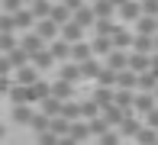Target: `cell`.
<instances>
[{
	"mask_svg": "<svg viewBox=\"0 0 158 145\" xmlns=\"http://www.w3.org/2000/svg\"><path fill=\"white\" fill-rule=\"evenodd\" d=\"M113 93H116V90H103V87H97V93H94V103L100 106V110H106V106H113Z\"/></svg>",
	"mask_w": 158,
	"mask_h": 145,
	"instance_id": "cell-37",
	"label": "cell"
},
{
	"mask_svg": "<svg viewBox=\"0 0 158 145\" xmlns=\"http://www.w3.org/2000/svg\"><path fill=\"white\" fill-rule=\"evenodd\" d=\"M129 71H132L135 77H139V74H145V71H148V58H145V55L129 52Z\"/></svg>",
	"mask_w": 158,
	"mask_h": 145,
	"instance_id": "cell-26",
	"label": "cell"
},
{
	"mask_svg": "<svg viewBox=\"0 0 158 145\" xmlns=\"http://www.w3.org/2000/svg\"><path fill=\"white\" fill-rule=\"evenodd\" d=\"M58 39L61 42H68V45H77V42H84V29L71 19L68 26H61V32H58Z\"/></svg>",
	"mask_w": 158,
	"mask_h": 145,
	"instance_id": "cell-5",
	"label": "cell"
},
{
	"mask_svg": "<svg viewBox=\"0 0 158 145\" xmlns=\"http://www.w3.org/2000/svg\"><path fill=\"white\" fill-rule=\"evenodd\" d=\"M155 145H158V142H155Z\"/></svg>",
	"mask_w": 158,
	"mask_h": 145,
	"instance_id": "cell-53",
	"label": "cell"
},
{
	"mask_svg": "<svg viewBox=\"0 0 158 145\" xmlns=\"http://www.w3.org/2000/svg\"><path fill=\"white\" fill-rule=\"evenodd\" d=\"M135 35L155 39V35H158V19H152V16H139V19H135Z\"/></svg>",
	"mask_w": 158,
	"mask_h": 145,
	"instance_id": "cell-10",
	"label": "cell"
},
{
	"mask_svg": "<svg viewBox=\"0 0 158 145\" xmlns=\"http://www.w3.org/2000/svg\"><path fill=\"white\" fill-rule=\"evenodd\" d=\"M35 35H39L42 42H48V45H52V42H58V32L61 29L52 23V19H39V23H35V29H32Z\"/></svg>",
	"mask_w": 158,
	"mask_h": 145,
	"instance_id": "cell-2",
	"label": "cell"
},
{
	"mask_svg": "<svg viewBox=\"0 0 158 145\" xmlns=\"http://www.w3.org/2000/svg\"><path fill=\"white\" fill-rule=\"evenodd\" d=\"M16 45H19V39H16V35H0V52H3V55H10Z\"/></svg>",
	"mask_w": 158,
	"mask_h": 145,
	"instance_id": "cell-41",
	"label": "cell"
},
{
	"mask_svg": "<svg viewBox=\"0 0 158 145\" xmlns=\"http://www.w3.org/2000/svg\"><path fill=\"white\" fill-rule=\"evenodd\" d=\"M74 97V84H64V81H52V100L58 103H68Z\"/></svg>",
	"mask_w": 158,
	"mask_h": 145,
	"instance_id": "cell-12",
	"label": "cell"
},
{
	"mask_svg": "<svg viewBox=\"0 0 158 145\" xmlns=\"http://www.w3.org/2000/svg\"><path fill=\"white\" fill-rule=\"evenodd\" d=\"M77 106H81V119H84V122H94L97 116H100V106L94 103V100H81Z\"/></svg>",
	"mask_w": 158,
	"mask_h": 145,
	"instance_id": "cell-27",
	"label": "cell"
},
{
	"mask_svg": "<svg viewBox=\"0 0 158 145\" xmlns=\"http://www.w3.org/2000/svg\"><path fill=\"white\" fill-rule=\"evenodd\" d=\"M132 52H135V55H145V58H152V55H155V39L135 35V39H132Z\"/></svg>",
	"mask_w": 158,
	"mask_h": 145,
	"instance_id": "cell-16",
	"label": "cell"
},
{
	"mask_svg": "<svg viewBox=\"0 0 158 145\" xmlns=\"http://www.w3.org/2000/svg\"><path fill=\"white\" fill-rule=\"evenodd\" d=\"M97 19H116V3H94Z\"/></svg>",
	"mask_w": 158,
	"mask_h": 145,
	"instance_id": "cell-35",
	"label": "cell"
},
{
	"mask_svg": "<svg viewBox=\"0 0 158 145\" xmlns=\"http://www.w3.org/2000/svg\"><path fill=\"white\" fill-rule=\"evenodd\" d=\"M13 74V64L6 61V55H0V77H10Z\"/></svg>",
	"mask_w": 158,
	"mask_h": 145,
	"instance_id": "cell-45",
	"label": "cell"
},
{
	"mask_svg": "<svg viewBox=\"0 0 158 145\" xmlns=\"http://www.w3.org/2000/svg\"><path fill=\"white\" fill-rule=\"evenodd\" d=\"M132 100H135L132 90H116L113 93V106H119L123 113H132Z\"/></svg>",
	"mask_w": 158,
	"mask_h": 145,
	"instance_id": "cell-19",
	"label": "cell"
},
{
	"mask_svg": "<svg viewBox=\"0 0 158 145\" xmlns=\"http://www.w3.org/2000/svg\"><path fill=\"white\" fill-rule=\"evenodd\" d=\"M148 71H152V74L158 77V55H152V58H148Z\"/></svg>",
	"mask_w": 158,
	"mask_h": 145,
	"instance_id": "cell-48",
	"label": "cell"
},
{
	"mask_svg": "<svg viewBox=\"0 0 158 145\" xmlns=\"http://www.w3.org/2000/svg\"><path fill=\"white\" fill-rule=\"evenodd\" d=\"M68 129H71V122L61 119V116H55V119L48 122V132H52L55 139H68Z\"/></svg>",
	"mask_w": 158,
	"mask_h": 145,
	"instance_id": "cell-25",
	"label": "cell"
},
{
	"mask_svg": "<svg viewBox=\"0 0 158 145\" xmlns=\"http://www.w3.org/2000/svg\"><path fill=\"white\" fill-rule=\"evenodd\" d=\"M97 87H103V90H116V74H113L110 68H100V74H97Z\"/></svg>",
	"mask_w": 158,
	"mask_h": 145,
	"instance_id": "cell-32",
	"label": "cell"
},
{
	"mask_svg": "<svg viewBox=\"0 0 158 145\" xmlns=\"http://www.w3.org/2000/svg\"><path fill=\"white\" fill-rule=\"evenodd\" d=\"M26 6H29V13L35 16V23L52 16V3H45V0H39V3H26Z\"/></svg>",
	"mask_w": 158,
	"mask_h": 145,
	"instance_id": "cell-29",
	"label": "cell"
},
{
	"mask_svg": "<svg viewBox=\"0 0 158 145\" xmlns=\"http://www.w3.org/2000/svg\"><path fill=\"white\" fill-rule=\"evenodd\" d=\"M77 68H81V81H84V77H94V81H97V74H100V58H90V61L77 64Z\"/></svg>",
	"mask_w": 158,
	"mask_h": 145,
	"instance_id": "cell-34",
	"label": "cell"
},
{
	"mask_svg": "<svg viewBox=\"0 0 158 145\" xmlns=\"http://www.w3.org/2000/svg\"><path fill=\"white\" fill-rule=\"evenodd\" d=\"M29 64H32L35 71H45V68H52V64H55V58H52V52H48V48H42L39 55L29 58Z\"/></svg>",
	"mask_w": 158,
	"mask_h": 145,
	"instance_id": "cell-22",
	"label": "cell"
},
{
	"mask_svg": "<svg viewBox=\"0 0 158 145\" xmlns=\"http://www.w3.org/2000/svg\"><path fill=\"white\" fill-rule=\"evenodd\" d=\"M142 16L158 19V0H145V3H142Z\"/></svg>",
	"mask_w": 158,
	"mask_h": 145,
	"instance_id": "cell-42",
	"label": "cell"
},
{
	"mask_svg": "<svg viewBox=\"0 0 158 145\" xmlns=\"http://www.w3.org/2000/svg\"><path fill=\"white\" fill-rule=\"evenodd\" d=\"M132 39H135V35L129 32V29H123V26H116V32L110 35V42H113L116 52H129V48H132Z\"/></svg>",
	"mask_w": 158,
	"mask_h": 145,
	"instance_id": "cell-4",
	"label": "cell"
},
{
	"mask_svg": "<svg viewBox=\"0 0 158 145\" xmlns=\"http://www.w3.org/2000/svg\"><path fill=\"white\" fill-rule=\"evenodd\" d=\"M155 87H158V77L152 74V71L139 74V84H135V90H139V93H155Z\"/></svg>",
	"mask_w": 158,
	"mask_h": 145,
	"instance_id": "cell-24",
	"label": "cell"
},
{
	"mask_svg": "<svg viewBox=\"0 0 158 145\" xmlns=\"http://www.w3.org/2000/svg\"><path fill=\"white\" fill-rule=\"evenodd\" d=\"M87 126H90V135H97V139H100V135H106V132H110V126L103 122V116H97V119H94V122H87Z\"/></svg>",
	"mask_w": 158,
	"mask_h": 145,
	"instance_id": "cell-40",
	"label": "cell"
},
{
	"mask_svg": "<svg viewBox=\"0 0 158 145\" xmlns=\"http://www.w3.org/2000/svg\"><path fill=\"white\" fill-rule=\"evenodd\" d=\"M13 26H16V32H19V29H23V32H29V29L35 26V16L29 13V6H23V10L13 16Z\"/></svg>",
	"mask_w": 158,
	"mask_h": 145,
	"instance_id": "cell-17",
	"label": "cell"
},
{
	"mask_svg": "<svg viewBox=\"0 0 158 145\" xmlns=\"http://www.w3.org/2000/svg\"><path fill=\"white\" fill-rule=\"evenodd\" d=\"M39 113H42V116H48V119H55V116H61V103L48 97V100H42V110H39Z\"/></svg>",
	"mask_w": 158,
	"mask_h": 145,
	"instance_id": "cell-36",
	"label": "cell"
},
{
	"mask_svg": "<svg viewBox=\"0 0 158 145\" xmlns=\"http://www.w3.org/2000/svg\"><path fill=\"white\" fill-rule=\"evenodd\" d=\"M3 139H6V126L0 122V142H3Z\"/></svg>",
	"mask_w": 158,
	"mask_h": 145,
	"instance_id": "cell-50",
	"label": "cell"
},
{
	"mask_svg": "<svg viewBox=\"0 0 158 145\" xmlns=\"http://www.w3.org/2000/svg\"><path fill=\"white\" fill-rule=\"evenodd\" d=\"M68 139H74L77 145H81V142H87V139H90V126H87L84 119L71 122V129H68Z\"/></svg>",
	"mask_w": 158,
	"mask_h": 145,
	"instance_id": "cell-15",
	"label": "cell"
},
{
	"mask_svg": "<svg viewBox=\"0 0 158 145\" xmlns=\"http://www.w3.org/2000/svg\"><path fill=\"white\" fill-rule=\"evenodd\" d=\"M100 145H119V132H116V129H110L106 135H100Z\"/></svg>",
	"mask_w": 158,
	"mask_h": 145,
	"instance_id": "cell-43",
	"label": "cell"
},
{
	"mask_svg": "<svg viewBox=\"0 0 158 145\" xmlns=\"http://www.w3.org/2000/svg\"><path fill=\"white\" fill-rule=\"evenodd\" d=\"M152 110H155V97H152V93H135V100H132V113L145 119Z\"/></svg>",
	"mask_w": 158,
	"mask_h": 145,
	"instance_id": "cell-3",
	"label": "cell"
},
{
	"mask_svg": "<svg viewBox=\"0 0 158 145\" xmlns=\"http://www.w3.org/2000/svg\"><path fill=\"white\" fill-rule=\"evenodd\" d=\"M61 119H68V122H77V119H81V106H77L74 100L61 103Z\"/></svg>",
	"mask_w": 158,
	"mask_h": 145,
	"instance_id": "cell-33",
	"label": "cell"
},
{
	"mask_svg": "<svg viewBox=\"0 0 158 145\" xmlns=\"http://www.w3.org/2000/svg\"><path fill=\"white\" fill-rule=\"evenodd\" d=\"M39 139V145H58V139H55L52 132H42V135H35Z\"/></svg>",
	"mask_w": 158,
	"mask_h": 145,
	"instance_id": "cell-46",
	"label": "cell"
},
{
	"mask_svg": "<svg viewBox=\"0 0 158 145\" xmlns=\"http://www.w3.org/2000/svg\"><path fill=\"white\" fill-rule=\"evenodd\" d=\"M155 55H158V35H155Z\"/></svg>",
	"mask_w": 158,
	"mask_h": 145,
	"instance_id": "cell-52",
	"label": "cell"
},
{
	"mask_svg": "<svg viewBox=\"0 0 158 145\" xmlns=\"http://www.w3.org/2000/svg\"><path fill=\"white\" fill-rule=\"evenodd\" d=\"M135 142H139V145H155V142H158V132H155V129H145V126H142V132L135 135Z\"/></svg>",
	"mask_w": 158,
	"mask_h": 145,
	"instance_id": "cell-39",
	"label": "cell"
},
{
	"mask_svg": "<svg viewBox=\"0 0 158 145\" xmlns=\"http://www.w3.org/2000/svg\"><path fill=\"white\" fill-rule=\"evenodd\" d=\"M48 19H52L58 29L68 26V23H71V10H68V3H52V16H48Z\"/></svg>",
	"mask_w": 158,
	"mask_h": 145,
	"instance_id": "cell-14",
	"label": "cell"
},
{
	"mask_svg": "<svg viewBox=\"0 0 158 145\" xmlns=\"http://www.w3.org/2000/svg\"><path fill=\"white\" fill-rule=\"evenodd\" d=\"M10 87H13L10 77H0V93H10Z\"/></svg>",
	"mask_w": 158,
	"mask_h": 145,
	"instance_id": "cell-47",
	"label": "cell"
},
{
	"mask_svg": "<svg viewBox=\"0 0 158 145\" xmlns=\"http://www.w3.org/2000/svg\"><path fill=\"white\" fill-rule=\"evenodd\" d=\"M19 48H23V52H26V55L32 58V55H39L42 48H48V45H45V42H42L39 35H35V32H26L23 39H19Z\"/></svg>",
	"mask_w": 158,
	"mask_h": 145,
	"instance_id": "cell-6",
	"label": "cell"
},
{
	"mask_svg": "<svg viewBox=\"0 0 158 145\" xmlns=\"http://www.w3.org/2000/svg\"><path fill=\"white\" fill-rule=\"evenodd\" d=\"M116 19H97V23H94V32H97V39H110V35L113 32H116Z\"/></svg>",
	"mask_w": 158,
	"mask_h": 145,
	"instance_id": "cell-21",
	"label": "cell"
},
{
	"mask_svg": "<svg viewBox=\"0 0 158 145\" xmlns=\"http://www.w3.org/2000/svg\"><path fill=\"white\" fill-rule=\"evenodd\" d=\"M48 52H52V58H55V61H61V64H68L71 61V45H68V42H52V45H48Z\"/></svg>",
	"mask_w": 158,
	"mask_h": 145,
	"instance_id": "cell-18",
	"label": "cell"
},
{
	"mask_svg": "<svg viewBox=\"0 0 158 145\" xmlns=\"http://www.w3.org/2000/svg\"><path fill=\"white\" fill-rule=\"evenodd\" d=\"M32 116H35L32 106H13V122H19V126H29Z\"/></svg>",
	"mask_w": 158,
	"mask_h": 145,
	"instance_id": "cell-31",
	"label": "cell"
},
{
	"mask_svg": "<svg viewBox=\"0 0 158 145\" xmlns=\"http://www.w3.org/2000/svg\"><path fill=\"white\" fill-rule=\"evenodd\" d=\"M145 129H155V132H158V106L145 116Z\"/></svg>",
	"mask_w": 158,
	"mask_h": 145,
	"instance_id": "cell-44",
	"label": "cell"
},
{
	"mask_svg": "<svg viewBox=\"0 0 158 145\" xmlns=\"http://www.w3.org/2000/svg\"><path fill=\"white\" fill-rule=\"evenodd\" d=\"M152 97H155V103H158V87H155V93H152Z\"/></svg>",
	"mask_w": 158,
	"mask_h": 145,
	"instance_id": "cell-51",
	"label": "cell"
},
{
	"mask_svg": "<svg viewBox=\"0 0 158 145\" xmlns=\"http://www.w3.org/2000/svg\"><path fill=\"white\" fill-rule=\"evenodd\" d=\"M116 132H119V135H132V139H135V135L142 132V122H139V116H135V113H126V119L119 122V129H116Z\"/></svg>",
	"mask_w": 158,
	"mask_h": 145,
	"instance_id": "cell-11",
	"label": "cell"
},
{
	"mask_svg": "<svg viewBox=\"0 0 158 145\" xmlns=\"http://www.w3.org/2000/svg\"><path fill=\"white\" fill-rule=\"evenodd\" d=\"M6 61L13 64V71H19V68H26V64H29V55H26L23 48L16 45V48H13V52H10V55H6Z\"/></svg>",
	"mask_w": 158,
	"mask_h": 145,
	"instance_id": "cell-30",
	"label": "cell"
},
{
	"mask_svg": "<svg viewBox=\"0 0 158 145\" xmlns=\"http://www.w3.org/2000/svg\"><path fill=\"white\" fill-rule=\"evenodd\" d=\"M35 81H39V71H35L32 64H26V68L13 71V84H19V87H32Z\"/></svg>",
	"mask_w": 158,
	"mask_h": 145,
	"instance_id": "cell-8",
	"label": "cell"
},
{
	"mask_svg": "<svg viewBox=\"0 0 158 145\" xmlns=\"http://www.w3.org/2000/svg\"><path fill=\"white\" fill-rule=\"evenodd\" d=\"M58 81H64V84H74V81H81V68H77V64H61L58 68Z\"/></svg>",
	"mask_w": 158,
	"mask_h": 145,
	"instance_id": "cell-20",
	"label": "cell"
},
{
	"mask_svg": "<svg viewBox=\"0 0 158 145\" xmlns=\"http://www.w3.org/2000/svg\"><path fill=\"white\" fill-rule=\"evenodd\" d=\"M58 145H77L74 139H58Z\"/></svg>",
	"mask_w": 158,
	"mask_h": 145,
	"instance_id": "cell-49",
	"label": "cell"
},
{
	"mask_svg": "<svg viewBox=\"0 0 158 145\" xmlns=\"http://www.w3.org/2000/svg\"><path fill=\"white\" fill-rule=\"evenodd\" d=\"M135 84H139V77L132 74V71H123V74H116V90H132L135 93Z\"/></svg>",
	"mask_w": 158,
	"mask_h": 145,
	"instance_id": "cell-23",
	"label": "cell"
},
{
	"mask_svg": "<svg viewBox=\"0 0 158 145\" xmlns=\"http://www.w3.org/2000/svg\"><path fill=\"white\" fill-rule=\"evenodd\" d=\"M116 16L123 23H135L142 16V3H116Z\"/></svg>",
	"mask_w": 158,
	"mask_h": 145,
	"instance_id": "cell-9",
	"label": "cell"
},
{
	"mask_svg": "<svg viewBox=\"0 0 158 145\" xmlns=\"http://www.w3.org/2000/svg\"><path fill=\"white\" fill-rule=\"evenodd\" d=\"M10 100H13V106H29L32 103V87H19V84H13L10 87Z\"/></svg>",
	"mask_w": 158,
	"mask_h": 145,
	"instance_id": "cell-7",
	"label": "cell"
},
{
	"mask_svg": "<svg viewBox=\"0 0 158 145\" xmlns=\"http://www.w3.org/2000/svg\"><path fill=\"white\" fill-rule=\"evenodd\" d=\"M48 122H52V119H48V116H42V113H35L29 126H32V132H35V135H42V132H48Z\"/></svg>",
	"mask_w": 158,
	"mask_h": 145,
	"instance_id": "cell-38",
	"label": "cell"
},
{
	"mask_svg": "<svg viewBox=\"0 0 158 145\" xmlns=\"http://www.w3.org/2000/svg\"><path fill=\"white\" fill-rule=\"evenodd\" d=\"M94 58V52H90V42H77V45H71V64H84Z\"/></svg>",
	"mask_w": 158,
	"mask_h": 145,
	"instance_id": "cell-13",
	"label": "cell"
},
{
	"mask_svg": "<svg viewBox=\"0 0 158 145\" xmlns=\"http://www.w3.org/2000/svg\"><path fill=\"white\" fill-rule=\"evenodd\" d=\"M103 68H110L113 74H123L129 68V52H116V48H113V52L103 58Z\"/></svg>",
	"mask_w": 158,
	"mask_h": 145,
	"instance_id": "cell-1",
	"label": "cell"
},
{
	"mask_svg": "<svg viewBox=\"0 0 158 145\" xmlns=\"http://www.w3.org/2000/svg\"><path fill=\"white\" fill-rule=\"evenodd\" d=\"M90 52H94V58H106L113 52V42L110 39H97L94 35V42H90Z\"/></svg>",
	"mask_w": 158,
	"mask_h": 145,
	"instance_id": "cell-28",
	"label": "cell"
}]
</instances>
